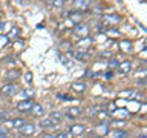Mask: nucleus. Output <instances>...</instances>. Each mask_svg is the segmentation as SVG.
I'll return each instance as SVG.
<instances>
[{
	"instance_id": "6",
	"label": "nucleus",
	"mask_w": 147,
	"mask_h": 138,
	"mask_svg": "<svg viewBox=\"0 0 147 138\" xmlns=\"http://www.w3.org/2000/svg\"><path fill=\"white\" fill-rule=\"evenodd\" d=\"M5 123H6L8 126H11L12 129H20V127H22L26 121H25L23 118H12V120H6Z\"/></svg>"
},
{
	"instance_id": "13",
	"label": "nucleus",
	"mask_w": 147,
	"mask_h": 138,
	"mask_svg": "<svg viewBox=\"0 0 147 138\" xmlns=\"http://www.w3.org/2000/svg\"><path fill=\"white\" fill-rule=\"evenodd\" d=\"M113 138H129V132L127 131H123V129L113 131Z\"/></svg>"
},
{
	"instance_id": "12",
	"label": "nucleus",
	"mask_w": 147,
	"mask_h": 138,
	"mask_svg": "<svg viewBox=\"0 0 147 138\" xmlns=\"http://www.w3.org/2000/svg\"><path fill=\"white\" fill-rule=\"evenodd\" d=\"M52 126H55V123H54L49 117H46V118H41V120H40V127L49 129V127H52Z\"/></svg>"
},
{
	"instance_id": "21",
	"label": "nucleus",
	"mask_w": 147,
	"mask_h": 138,
	"mask_svg": "<svg viewBox=\"0 0 147 138\" xmlns=\"http://www.w3.org/2000/svg\"><path fill=\"white\" fill-rule=\"evenodd\" d=\"M6 115H5V114H0V123H5V121H6Z\"/></svg>"
},
{
	"instance_id": "5",
	"label": "nucleus",
	"mask_w": 147,
	"mask_h": 138,
	"mask_svg": "<svg viewBox=\"0 0 147 138\" xmlns=\"http://www.w3.org/2000/svg\"><path fill=\"white\" fill-rule=\"evenodd\" d=\"M72 57L78 60V62H84V60L89 58V54L86 52V51H83V49H75V51H72Z\"/></svg>"
},
{
	"instance_id": "15",
	"label": "nucleus",
	"mask_w": 147,
	"mask_h": 138,
	"mask_svg": "<svg viewBox=\"0 0 147 138\" xmlns=\"http://www.w3.org/2000/svg\"><path fill=\"white\" fill-rule=\"evenodd\" d=\"M49 118L52 120L55 124H57V123H60V121L63 120V114H61V112H52V115H51Z\"/></svg>"
},
{
	"instance_id": "8",
	"label": "nucleus",
	"mask_w": 147,
	"mask_h": 138,
	"mask_svg": "<svg viewBox=\"0 0 147 138\" xmlns=\"http://www.w3.org/2000/svg\"><path fill=\"white\" fill-rule=\"evenodd\" d=\"M89 6H90V2H87V0H75V2H74V8L78 9V11L89 9Z\"/></svg>"
},
{
	"instance_id": "2",
	"label": "nucleus",
	"mask_w": 147,
	"mask_h": 138,
	"mask_svg": "<svg viewBox=\"0 0 147 138\" xmlns=\"http://www.w3.org/2000/svg\"><path fill=\"white\" fill-rule=\"evenodd\" d=\"M74 31H75V34L78 37H83V39H86V37L89 35V26H87L86 23H78Z\"/></svg>"
},
{
	"instance_id": "3",
	"label": "nucleus",
	"mask_w": 147,
	"mask_h": 138,
	"mask_svg": "<svg viewBox=\"0 0 147 138\" xmlns=\"http://www.w3.org/2000/svg\"><path fill=\"white\" fill-rule=\"evenodd\" d=\"M83 132H84V126H83V124H74V126L69 127V131L66 133L69 137H78V135H81Z\"/></svg>"
},
{
	"instance_id": "1",
	"label": "nucleus",
	"mask_w": 147,
	"mask_h": 138,
	"mask_svg": "<svg viewBox=\"0 0 147 138\" xmlns=\"http://www.w3.org/2000/svg\"><path fill=\"white\" fill-rule=\"evenodd\" d=\"M18 131H20L22 135L31 137V135H34V132H35V124H32V123H25L20 129H18Z\"/></svg>"
},
{
	"instance_id": "20",
	"label": "nucleus",
	"mask_w": 147,
	"mask_h": 138,
	"mask_svg": "<svg viewBox=\"0 0 147 138\" xmlns=\"http://www.w3.org/2000/svg\"><path fill=\"white\" fill-rule=\"evenodd\" d=\"M6 133H8V129L0 126V135H6Z\"/></svg>"
},
{
	"instance_id": "17",
	"label": "nucleus",
	"mask_w": 147,
	"mask_h": 138,
	"mask_svg": "<svg viewBox=\"0 0 147 138\" xmlns=\"http://www.w3.org/2000/svg\"><path fill=\"white\" fill-rule=\"evenodd\" d=\"M49 5H54V6H63L64 2L63 0H57V2H49Z\"/></svg>"
},
{
	"instance_id": "10",
	"label": "nucleus",
	"mask_w": 147,
	"mask_h": 138,
	"mask_svg": "<svg viewBox=\"0 0 147 138\" xmlns=\"http://www.w3.org/2000/svg\"><path fill=\"white\" fill-rule=\"evenodd\" d=\"M130 68H132V63L126 60V62H123L121 64H118V72H119V74H124V75H126V74L130 72Z\"/></svg>"
},
{
	"instance_id": "27",
	"label": "nucleus",
	"mask_w": 147,
	"mask_h": 138,
	"mask_svg": "<svg viewBox=\"0 0 147 138\" xmlns=\"http://www.w3.org/2000/svg\"><path fill=\"white\" fill-rule=\"evenodd\" d=\"M95 138H101V137H95Z\"/></svg>"
},
{
	"instance_id": "18",
	"label": "nucleus",
	"mask_w": 147,
	"mask_h": 138,
	"mask_svg": "<svg viewBox=\"0 0 147 138\" xmlns=\"http://www.w3.org/2000/svg\"><path fill=\"white\" fill-rule=\"evenodd\" d=\"M112 126H124V120H118V121H112Z\"/></svg>"
},
{
	"instance_id": "22",
	"label": "nucleus",
	"mask_w": 147,
	"mask_h": 138,
	"mask_svg": "<svg viewBox=\"0 0 147 138\" xmlns=\"http://www.w3.org/2000/svg\"><path fill=\"white\" fill-rule=\"evenodd\" d=\"M41 138H55V135H52V133H45Z\"/></svg>"
},
{
	"instance_id": "7",
	"label": "nucleus",
	"mask_w": 147,
	"mask_h": 138,
	"mask_svg": "<svg viewBox=\"0 0 147 138\" xmlns=\"http://www.w3.org/2000/svg\"><path fill=\"white\" fill-rule=\"evenodd\" d=\"M0 92H2L3 95H6V97H12V95H16L17 87L14 85H5L2 89H0Z\"/></svg>"
},
{
	"instance_id": "4",
	"label": "nucleus",
	"mask_w": 147,
	"mask_h": 138,
	"mask_svg": "<svg viewBox=\"0 0 147 138\" xmlns=\"http://www.w3.org/2000/svg\"><path fill=\"white\" fill-rule=\"evenodd\" d=\"M32 101L31 100H25V101H18L17 106H16V109L18 110V112H29L31 108H32Z\"/></svg>"
},
{
	"instance_id": "16",
	"label": "nucleus",
	"mask_w": 147,
	"mask_h": 138,
	"mask_svg": "<svg viewBox=\"0 0 147 138\" xmlns=\"http://www.w3.org/2000/svg\"><path fill=\"white\" fill-rule=\"evenodd\" d=\"M130 43H129V41H123L121 43V49H124V51H130Z\"/></svg>"
},
{
	"instance_id": "11",
	"label": "nucleus",
	"mask_w": 147,
	"mask_h": 138,
	"mask_svg": "<svg viewBox=\"0 0 147 138\" xmlns=\"http://www.w3.org/2000/svg\"><path fill=\"white\" fill-rule=\"evenodd\" d=\"M71 89L74 92H78V94H83L86 91V85L84 83H72L71 85Z\"/></svg>"
},
{
	"instance_id": "14",
	"label": "nucleus",
	"mask_w": 147,
	"mask_h": 138,
	"mask_svg": "<svg viewBox=\"0 0 147 138\" xmlns=\"http://www.w3.org/2000/svg\"><path fill=\"white\" fill-rule=\"evenodd\" d=\"M80 114H81V110L78 109V108H71V109L67 110V118H75Z\"/></svg>"
},
{
	"instance_id": "19",
	"label": "nucleus",
	"mask_w": 147,
	"mask_h": 138,
	"mask_svg": "<svg viewBox=\"0 0 147 138\" xmlns=\"http://www.w3.org/2000/svg\"><path fill=\"white\" fill-rule=\"evenodd\" d=\"M55 138H69V135L66 132H61V133H58V135H55Z\"/></svg>"
},
{
	"instance_id": "23",
	"label": "nucleus",
	"mask_w": 147,
	"mask_h": 138,
	"mask_svg": "<svg viewBox=\"0 0 147 138\" xmlns=\"http://www.w3.org/2000/svg\"><path fill=\"white\" fill-rule=\"evenodd\" d=\"M26 78H28L26 81H28V83H31V78H32V75H31V72H28V74H26Z\"/></svg>"
},
{
	"instance_id": "25",
	"label": "nucleus",
	"mask_w": 147,
	"mask_h": 138,
	"mask_svg": "<svg viewBox=\"0 0 147 138\" xmlns=\"http://www.w3.org/2000/svg\"><path fill=\"white\" fill-rule=\"evenodd\" d=\"M138 138H147L146 135H140V137H138Z\"/></svg>"
},
{
	"instance_id": "9",
	"label": "nucleus",
	"mask_w": 147,
	"mask_h": 138,
	"mask_svg": "<svg viewBox=\"0 0 147 138\" xmlns=\"http://www.w3.org/2000/svg\"><path fill=\"white\" fill-rule=\"evenodd\" d=\"M29 112L34 115V117H41V115L45 114V109H43V106H41V104L37 103V104H32V108H31Z\"/></svg>"
},
{
	"instance_id": "26",
	"label": "nucleus",
	"mask_w": 147,
	"mask_h": 138,
	"mask_svg": "<svg viewBox=\"0 0 147 138\" xmlns=\"http://www.w3.org/2000/svg\"><path fill=\"white\" fill-rule=\"evenodd\" d=\"M0 138H8L6 135H0Z\"/></svg>"
},
{
	"instance_id": "24",
	"label": "nucleus",
	"mask_w": 147,
	"mask_h": 138,
	"mask_svg": "<svg viewBox=\"0 0 147 138\" xmlns=\"http://www.w3.org/2000/svg\"><path fill=\"white\" fill-rule=\"evenodd\" d=\"M146 78H140V81H138V85H146Z\"/></svg>"
}]
</instances>
